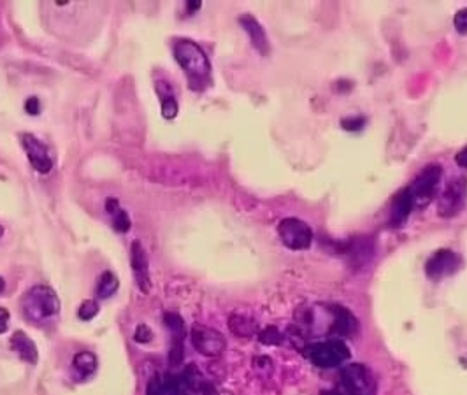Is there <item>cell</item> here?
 <instances>
[{
  "instance_id": "6da1fadb",
  "label": "cell",
  "mask_w": 467,
  "mask_h": 395,
  "mask_svg": "<svg viewBox=\"0 0 467 395\" xmlns=\"http://www.w3.org/2000/svg\"><path fill=\"white\" fill-rule=\"evenodd\" d=\"M21 309L30 322L40 324L60 313V299L48 285H36L21 299Z\"/></svg>"
},
{
  "instance_id": "7a4b0ae2",
  "label": "cell",
  "mask_w": 467,
  "mask_h": 395,
  "mask_svg": "<svg viewBox=\"0 0 467 395\" xmlns=\"http://www.w3.org/2000/svg\"><path fill=\"white\" fill-rule=\"evenodd\" d=\"M174 56H176V62L180 64V67H183V71L187 72V76L192 81L206 80V77L209 76V72H211L208 55H206L204 49L200 48L199 44L193 43V40L190 39L178 40L176 46H174Z\"/></svg>"
},
{
  "instance_id": "3957f363",
  "label": "cell",
  "mask_w": 467,
  "mask_h": 395,
  "mask_svg": "<svg viewBox=\"0 0 467 395\" xmlns=\"http://www.w3.org/2000/svg\"><path fill=\"white\" fill-rule=\"evenodd\" d=\"M309 360L320 369L339 368L350 359V348L343 339L320 341L309 346Z\"/></svg>"
},
{
  "instance_id": "277c9868",
  "label": "cell",
  "mask_w": 467,
  "mask_h": 395,
  "mask_svg": "<svg viewBox=\"0 0 467 395\" xmlns=\"http://www.w3.org/2000/svg\"><path fill=\"white\" fill-rule=\"evenodd\" d=\"M441 176H443V169L441 165H429L427 169H423L422 174L407 187V192L411 195L415 208H423L427 206L432 199H434L438 187H440Z\"/></svg>"
},
{
  "instance_id": "5b68a950",
  "label": "cell",
  "mask_w": 467,
  "mask_h": 395,
  "mask_svg": "<svg viewBox=\"0 0 467 395\" xmlns=\"http://www.w3.org/2000/svg\"><path fill=\"white\" fill-rule=\"evenodd\" d=\"M341 385L348 395H374L376 379L362 363H350L341 371Z\"/></svg>"
},
{
  "instance_id": "8992f818",
  "label": "cell",
  "mask_w": 467,
  "mask_h": 395,
  "mask_svg": "<svg viewBox=\"0 0 467 395\" xmlns=\"http://www.w3.org/2000/svg\"><path fill=\"white\" fill-rule=\"evenodd\" d=\"M278 234L288 250L300 252L308 250L313 243V230L306 222L299 218H285L278 225Z\"/></svg>"
},
{
  "instance_id": "52a82bcc",
  "label": "cell",
  "mask_w": 467,
  "mask_h": 395,
  "mask_svg": "<svg viewBox=\"0 0 467 395\" xmlns=\"http://www.w3.org/2000/svg\"><path fill=\"white\" fill-rule=\"evenodd\" d=\"M467 202V180L466 178H457L451 180L443 190L438 202V215L443 218H453L460 215L466 208Z\"/></svg>"
},
{
  "instance_id": "ba28073f",
  "label": "cell",
  "mask_w": 467,
  "mask_h": 395,
  "mask_svg": "<svg viewBox=\"0 0 467 395\" xmlns=\"http://www.w3.org/2000/svg\"><path fill=\"white\" fill-rule=\"evenodd\" d=\"M192 343L193 348L204 357H218L227 348L224 334L206 325H193L192 328Z\"/></svg>"
},
{
  "instance_id": "9c48e42d",
  "label": "cell",
  "mask_w": 467,
  "mask_h": 395,
  "mask_svg": "<svg viewBox=\"0 0 467 395\" xmlns=\"http://www.w3.org/2000/svg\"><path fill=\"white\" fill-rule=\"evenodd\" d=\"M462 265V259L451 250H440L435 252L425 263V274L431 280H443L448 276L455 274Z\"/></svg>"
},
{
  "instance_id": "30bf717a",
  "label": "cell",
  "mask_w": 467,
  "mask_h": 395,
  "mask_svg": "<svg viewBox=\"0 0 467 395\" xmlns=\"http://www.w3.org/2000/svg\"><path fill=\"white\" fill-rule=\"evenodd\" d=\"M21 144H23V149L27 152L30 165L39 174H48L53 169V158L49 156V152L45 144L40 143L34 134H23L21 136Z\"/></svg>"
},
{
  "instance_id": "8fae6325",
  "label": "cell",
  "mask_w": 467,
  "mask_h": 395,
  "mask_svg": "<svg viewBox=\"0 0 467 395\" xmlns=\"http://www.w3.org/2000/svg\"><path fill=\"white\" fill-rule=\"evenodd\" d=\"M130 263H132V272L136 278V283L141 291L148 294L152 287V278H149V260L146 255V250L139 241H134L130 248Z\"/></svg>"
},
{
  "instance_id": "7c38bea8",
  "label": "cell",
  "mask_w": 467,
  "mask_h": 395,
  "mask_svg": "<svg viewBox=\"0 0 467 395\" xmlns=\"http://www.w3.org/2000/svg\"><path fill=\"white\" fill-rule=\"evenodd\" d=\"M239 23H241V27L244 28V32L248 34L250 40H252L253 48H255L262 56H267L269 55V39H267V34H265L264 27L260 25V21L256 20L255 16H252V14H243V16L239 18Z\"/></svg>"
},
{
  "instance_id": "4fadbf2b",
  "label": "cell",
  "mask_w": 467,
  "mask_h": 395,
  "mask_svg": "<svg viewBox=\"0 0 467 395\" xmlns=\"http://www.w3.org/2000/svg\"><path fill=\"white\" fill-rule=\"evenodd\" d=\"M332 324L331 327H328V331L332 332V334L339 335L341 337H344V335H350L353 334V332L357 331V318L352 315V313L348 311L346 307H341V306H334L332 307Z\"/></svg>"
},
{
  "instance_id": "5bb4252c",
  "label": "cell",
  "mask_w": 467,
  "mask_h": 395,
  "mask_svg": "<svg viewBox=\"0 0 467 395\" xmlns=\"http://www.w3.org/2000/svg\"><path fill=\"white\" fill-rule=\"evenodd\" d=\"M11 348H12V351H16L18 357H20L21 360H25L27 363L36 366L37 360H39V351H37L36 343H34V341L30 339L25 332L18 331L12 334Z\"/></svg>"
},
{
  "instance_id": "9a60e30c",
  "label": "cell",
  "mask_w": 467,
  "mask_h": 395,
  "mask_svg": "<svg viewBox=\"0 0 467 395\" xmlns=\"http://www.w3.org/2000/svg\"><path fill=\"white\" fill-rule=\"evenodd\" d=\"M97 366H99V362H97V357L93 355L92 351H80L72 359V376L77 381H84L90 376L95 374Z\"/></svg>"
},
{
  "instance_id": "2e32d148",
  "label": "cell",
  "mask_w": 467,
  "mask_h": 395,
  "mask_svg": "<svg viewBox=\"0 0 467 395\" xmlns=\"http://www.w3.org/2000/svg\"><path fill=\"white\" fill-rule=\"evenodd\" d=\"M413 208H415V204H413L411 195H409V192H407V188H404L403 192L396 197L394 204H392L390 224L394 225V227L403 225L407 219V216H409V213H411Z\"/></svg>"
},
{
  "instance_id": "e0dca14e",
  "label": "cell",
  "mask_w": 467,
  "mask_h": 395,
  "mask_svg": "<svg viewBox=\"0 0 467 395\" xmlns=\"http://www.w3.org/2000/svg\"><path fill=\"white\" fill-rule=\"evenodd\" d=\"M106 211L112 218V227L116 232H128L130 230V218H128L127 211L120 208V202L116 199H108L106 200Z\"/></svg>"
},
{
  "instance_id": "ac0fdd59",
  "label": "cell",
  "mask_w": 467,
  "mask_h": 395,
  "mask_svg": "<svg viewBox=\"0 0 467 395\" xmlns=\"http://www.w3.org/2000/svg\"><path fill=\"white\" fill-rule=\"evenodd\" d=\"M228 327H230L232 334L239 335V337H252L256 334V324L244 315H232L228 320Z\"/></svg>"
},
{
  "instance_id": "d6986e66",
  "label": "cell",
  "mask_w": 467,
  "mask_h": 395,
  "mask_svg": "<svg viewBox=\"0 0 467 395\" xmlns=\"http://www.w3.org/2000/svg\"><path fill=\"white\" fill-rule=\"evenodd\" d=\"M118 287H120L118 278L111 271L102 272V276L99 278V283H97V297L99 299H109L118 291Z\"/></svg>"
},
{
  "instance_id": "ffe728a7",
  "label": "cell",
  "mask_w": 467,
  "mask_h": 395,
  "mask_svg": "<svg viewBox=\"0 0 467 395\" xmlns=\"http://www.w3.org/2000/svg\"><path fill=\"white\" fill-rule=\"evenodd\" d=\"M156 92H158L160 99H162V115H164V118H167V120H172V118H176L178 115V100L176 97L172 95V90L169 88V84H165V92L164 88L156 86Z\"/></svg>"
},
{
  "instance_id": "44dd1931",
  "label": "cell",
  "mask_w": 467,
  "mask_h": 395,
  "mask_svg": "<svg viewBox=\"0 0 467 395\" xmlns=\"http://www.w3.org/2000/svg\"><path fill=\"white\" fill-rule=\"evenodd\" d=\"M164 324L165 327L169 328V331L172 332V337H183V332H184V322L183 318H181V315H178V313H165L164 315Z\"/></svg>"
},
{
  "instance_id": "7402d4cb",
  "label": "cell",
  "mask_w": 467,
  "mask_h": 395,
  "mask_svg": "<svg viewBox=\"0 0 467 395\" xmlns=\"http://www.w3.org/2000/svg\"><path fill=\"white\" fill-rule=\"evenodd\" d=\"M97 315H99V304L93 299H86L81 304L80 309H77V316H80V320H83V322H90V320L95 318Z\"/></svg>"
},
{
  "instance_id": "603a6c76",
  "label": "cell",
  "mask_w": 467,
  "mask_h": 395,
  "mask_svg": "<svg viewBox=\"0 0 467 395\" xmlns=\"http://www.w3.org/2000/svg\"><path fill=\"white\" fill-rule=\"evenodd\" d=\"M183 360V337H172V346L171 353H169V362H171L172 368H178Z\"/></svg>"
},
{
  "instance_id": "cb8c5ba5",
  "label": "cell",
  "mask_w": 467,
  "mask_h": 395,
  "mask_svg": "<svg viewBox=\"0 0 467 395\" xmlns=\"http://www.w3.org/2000/svg\"><path fill=\"white\" fill-rule=\"evenodd\" d=\"M259 337H260V343H264V344H280L281 339H283L281 332L276 327H265L264 331L260 332Z\"/></svg>"
},
{
  "instance_id": "d4e9b609",
  "label": "cell",
  "mask_w": 467,
  "mask_h": 395,
  "mask_svg": "<svg viewBox=\"0 0 467 395\" xmlns=\"http://www.w3.org/2000/svg\"><path fill=\"white\" fill-rule=\"evenodd\" d=\"M152 339H153L152 328H149L146 324L137 325L136 332H134V341H136V343H139V344H146V343H149Z\"/></svg>"
},
{
  "instance_id": "484cf974",
  "label": "cell",
  "mask_w": 467,
  "mask_h": 395,
  "mask_svg": "<svg viewBox=\"0 0 467 395\" xmlns=\"http://www.w3.org/2000/svg\"><path fill=\"white\" fill-rule=\"evenodd\" d=\"M453 25H455V30L462 36H467V8L460 9L459 12L453 18Z\"/></svg>"
},
{
  "instance_id": "4316f807",
  "label": "cell",
  "mask_w": 467,
  "mask_h": 395,
  "mask_svg": "<svg viewBox=\"0 0 467 395\" xmlns=\"http://www.w3.org/2000/svg\"><path fill=\"white\" fill-rule=\"evenodd\" d=\"M167 390H165V385L160 381L158 378H153L148 385V390H146V395H165Z\"/></svg>"
},
{
  "instance_id": "83f0119b",
  "label": "cell",
  "mask_w": 467,
  "mask_h": 395,
  "mask_svg": "<svg viewBox=\"0 0 467 395\" xmlns=\"http://www.w3.org/2000/svg\"><path fill=\"white\" fill-rule=\"evenodd\" d=\"M25 111L28 112L30 116H37L40 111V102L37 97H30V99L25 102Z\"/></svg>"
},
{
  "instance_id": "f1b7e54d",
  "label": "cell",
  "mask_w": 467,
  "mask_h": 395,
  "mask_svg": "<svg viewBox=\"0 0 467 395\" xmlns=\"http://www.w3.org/2000/svg\"><path fill=\"white\" fill-rule=\"evenodd\" d=\"M363 123H366V118H346V120H343V127L346 128V130H360V128L363 127Z\"/></svg>"
},
{
  "instance_id": "f546056e",
  "label": "cell",
  "mask_w": 467,
  "mask_h": 395,
  "mask_svg": "<svg viewBox=\"0 0 467 395\" xmlns=\"http://www.w3.org/2000/svg\"><path fill=\"white\" fill-rule=\"evenodd\" d=\"M9 328V311L5 307H0V334L8 332Z\"/></svg>"
},
{
  "instance_id": "4dcf8cb0",
  "label": "cell",
  "mask_w": 467,
  "mask_h": 395,
  "mask_svg": "<svg viewBox=\"0 0 467 395\" xmlns=\"http://www.w3.org/2000/svg\"><path fill=\"white\" fill-rule=\"evenodd\" d=\"M455 162H457V165H459V167L467 169V146L464 149H460L459 153H457Z\"/></svg>"
},
{
  "instance_id": "1f68e13d",
  "label": "cell",
  "mask_w": 467,
  "mask_h": 395,
  "mask_svg": "<svg viewBox=\"0 0 467 395\" xmlns=\"http://www.w3.org/2000/svg\"><path fill=\"white\" fill-rule=\"evenodd\" d=\"M200 392H202L204 395H218V394H216L215 387H213V385H209V383H204L202 387H200Z\"/></svg>"
},
{
  "instance_id": "d6a6232c",
  "label": "cell",
  "mask_w": 467,
  "mask_h": 395,
  "mask_svg": "<svg viewBox=\"0 0 467 395\" xmlns=\"http://www.w3.org/2000/svg\"><path fill=\"white\" fill-rule=\"evenodd\" d=\"M322 395H348L346 392H339V390H327L322 392Z\"/></svg>"
},
{
  "instance_id": "836d02e7",
  "label": "cell",
  "mask_w": 467,
  "mask_h": 395,
  "mask_svg": "<svg viewBox=\"0 0 467 395\" xmlns=\"http://www.w3.org/2000/svg\"><path fill=\"white\" fill-rule=\"evenodd\" d=\"M200 8V2H197V4H193V2H190L188 4V11H195V9Z\"/></svg>"
},
{
  "instance_id": "e575fe53",
  "label": "cell",
  "mask_w": 467,
  "mask_h": 395,
  "mask_svg": "<svg viewBox=\"0 0 467 395\" xmlns=\"http://www.w3.org/2000/svg\"><path fill=\"white\" fill-rule=\"evenodd\" d=\"M4 288H5V281H4V278H0V294L4 291Z\"/></svg>"
},
{
  "instance_id": "d590c367",
  "label": "cell",
  "mask_w": 467,
  "mask_h": 395,
  "mask_svg": "<svg viewBox=\"0 0 467 395\" xmlns=\"http://www.w3.org/2000/svg\"><path fill=\"white\" fill-rule=\"evenodd\" d=\"M2 236H4V227L0 225V237H2Z\"/></svg>"
},
{
  "instance_id": "8d00e7d4",
  "label": "cell",
  "mask_w": 467,
  "mask_h": 395,
  "mask_svg": "<svg viewBox=\"0 0 467 395\" xmlns=\"http://www.w3.org/2000/svg\"><path fill=\"white\" fill-rule=\"evenodd\" d=\"M180 395H184V394H180Z\"/></svg>"
}]
</instances>
